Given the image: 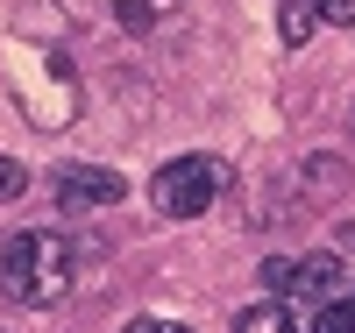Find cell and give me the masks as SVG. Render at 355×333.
Returning a JSON list of instances; mask_svg holds the SVG:
<instances>
[{"mask_svg": "<svg viewBox=\"0 0 355 333\" xmlns=\"http://www.w3.org/2000/svg\"><path fill=\"white\" fill-rule=\"evenodd\" d=\"M121 199V170H100V163H64L57 170V206L64 213H93V206Z\"/></svg>", "mask_w": 355, "mask_h": 333, "instance_id": "3957f363", "label": "cell"}, {"mask_svg": "<svg viewBox=\"0 0 355 333\" xmlns=\"http://www.w3.org/2000/svg\"><path fill=\"white\" fill-rule=\"evenodd\" d=\"M320 8V21H341V28H355V0H313Z\"/></svg>", "mask_w": 355, "mask_h": 333, "instance_id": "30bf717a", "label": "cell"}, {"mask_svg": "<svg viewBox=\"0 0 355 333\" xmlns=\"http://www.w3.org/2000/svg\"><path fill=\"white\" fill-rule=\"evenodd\" d=\"M0 291L15 305H57L71 291V241L57 227H21L0 249Z\"/></svg>", "mask_w": 355, "mask_h": 333, "instance_id": "6da1fadb", "label": "cell"}, {"mask_svg": "<svg viewBox=\"0 0 355 333\" xmlns=\"http://www.w3.org/2000/svg\"><path fill=\"white\" fill-rule=\"evenodd\" d=\"M291 277H299V262H284V255L263 262V284H270V291H291Z\"/></svg>", "mask_w": 355, "mask_h": 333, "instance_id": "9c48e42d", "label": "cell"}, {"mask_svg": "<svg viewBox=\"0 0 355 333\" xmlns=\"http://www.w3.org/2000/svg\"><path fill=\"white\" fill-rule=\"evenodd\" d=\"M234 333H299V319H291L277 298H270V305H249L242 319H234Z\"/></svg>", "mask_w": 355, "mask_h": 333, "instance_id": "5b68a950", "label": "cell"}, {"mask_svg": "<svg viewBox=\"0 0 355 333\" xmlns=\"http://www.w3.org/2000/svg\"><path fill=\"white\" fill-rule=\"evenodd\" d=\"M291 291L299 298H341V255H313V262H299V277H291Z\"/></svg>", "mask_w": 355, "mask_h": 333, "instance_id": "277c9868", "label": "cell"}, {"mask_svg": "<svg viewBox=\"0 0 355 333\" xmlns=\"http://www.w3.org/2000/svg\"><path fill=\"white\" fill-rule=\"evenodd\" d=\"M313 21H320V8H313V0H284V15H277V28H284V43H291V50L313 36Z\"/></svg>", "mask_w": 355, "mask_h": 333, "instance_id": "8992f818", "label": "cell"}, {"mask_svg": "<svg viewBox=\"0 0 355 333\" xmlns=\"http://www.w3.org/2000/svg\"><path fill=\"white\" fill-rule=\"evenodd\" d=\"M220 185H227V163L220 156H171L150 177V206L171 213V220H192V213H206V206L220 199Z\"/></svg>", "mask_w": 355, "mask_h": 333, "instance_id": "7a4b0ae2", "label": "cell"}, {"mask_svg": "<svg viewBox=\"0 0 355 333\" xmlns=\"http://www.w3.org/2000/svg\"><path fill=\"white\" fill-rule=\"evenodd\" d=\"M121 333H192V326H178V319H128Z\"/></svg>", "mask_w": 355, "mask_h": 333, "instance_id": "8fae6325", "label": "cell"}, {"mask_svg": "<svg viewBox=\"0 0 355 333\" xmlns=\"http://www.w3.org/2000/svg\"><path fill=\"white\" fill-rule=\"evenodd\" d=\"M28 192V170L15 163V156H0V206H8V199H21Z\"/></svg>", "mask_w": 355, "mask_h": 333, "instance_id": "ba28073f", "label": "cell"}, {"mask_svg": "<svg viewBox=\"0 0 355 333\" xmlns=\"http://www.w3.org/2000/svg\"><path fill=\"white\" fill-rule=\"evenodd\" d=\"M313 333H355V291L327 298V305H320V319H313Z\"/></svg>", "mask_w": 355, "mask_h": 333, "instance_id": "52a82bcc", "label": "cell"}]
</instances>
